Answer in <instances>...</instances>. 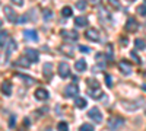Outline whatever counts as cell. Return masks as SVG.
<instances>
[{
    "label": "cell",
    "instance_id": "37",
    "mask_svg": "<svg viewBox=\"0 0 146 131\" xmlns=\"http://www.w3.org/2000/svg\"><path fill=\"white\" fill-rule=\"evenodd\" d=\"M15 125V117H10V121H9V127H13Z\"/></svg>",
    "mask_w": 146,
    "mask_h": 131
},
{
    "label": "cell",
    "instance_id": "19",
    "mask_svg": "<svg viewBox=\"0 0 146 131\" xmlns=\"http://www.w3.org/2000/svg\"><path fill=\"white\" fill-rule=\"evenodd\" d=\"M75 105L78 106L79 109H83L85 106H86V99H83V98H80V96H76V98H75Z\"/></svg>",
    "mask_w": 146,
    "mask_h": 131
},
{
    "label": "cell",
    "instance_id": "43",
    "mask_svg": "<svg viewBox=\"0 0 146 131\" xmlns=\"http://www.w3.org/2000/svg\"><path fill=\"white\" fill-rule=\"evenodd\" d=\"M129 2H135V0H129Z\"/></svg>",
    "mask_w": 146,
    "mask_h": 131
},
{
    "label": "cell",
    "instance_id": "22",
    "mask_svg": "<svg viewBox=\"0 0 146 131\" xmlns=\"http://www.w3.org/2000/svg\"><path fill=\"white\" fill-rule=\"evenodd\" d=\"M6 48H7V54H10V53H13V51L18 48V44H16L13 39H10V41H9V45H6Z\"/></svg>",
    "mask_w": 146,
    "mask_h": 131
},
{
    "label": "cell",
    "instance_id": "20",
    "mask_svg": "<svg viewBox=\"0 0 146 131\" xmlns=\"http://www.w3.org/2000/svg\"><path fill=\"white\" fill-rule=\"evenodd\" d=\"M135 47L137 50H146V41L142 38H137V39H135Z\"/></svg>",
    "mask_w": 146,
    "mask_h": 131
},
{
    "label": "cell",
    "instance_id": "25",
    "mask_svg": "<svg viewBox=\"0 0 146 131\" xmlns=\"http://www.w3.org/2000/svg\"><path fill=\"white\" fill-rule=\"evenodd\" d=\"M62 16H63V18H70V16H72V9H70L69 6H66V7L62 9Z\"/></svg>",
    "mask_w": 146,
    "mask_h": 131
},
{
    "label": "cell",
    "instance_id": "24",
    "mask_svg": "<svg viewBox=\"0 0 146 131\" xmlns=\"http://www.w3.org/2000/svg\"><path fill=\"white\" fill-rule=\"evenodd\" d=\"M88 6V2H85V0H78L76 2V9L78 10H85Z\"/></svg>",
    "mask_w": 146,
    "mask_h": 131
},
{
    "label": "cell",
    "instance_id": "13",
    "mask_svg": "<svg viewBox=\"0 0 146 131\" xmlns=\"http://www.w3.org/2000/svg\"><path fill=\"white\" fill-rule=\"evenodd\" d=\"M31 63H32V61H31L29 58L25 55V57H21V58H18L15 64H16L18 67H25V68H28V67L31 66Z\"/></svg>",
    "mask_w": 146,
    "mask_h": 131
},
{
    "label": "cell",
    "instance_id": "38",
    "mask_svg": "<svg viewBox=\"0 0 146 131\" xmlns=\"http://www.w3.org/2000/svg\"><path fill=\"white\" fill-rule=\"evenodd\" d=\"M12 2H13L15 5H18V6H22L23 5V0H12Z\"/></svg>",
    "mask_w": 146,
    "mask_h": 131
},
{
    "label": "cell",
    "instance_id": "4",
    "mask_svg": "<svg viewBox=\"0 0 146 131\" xmlns=\"http://www.w3.org/2000/svg\"><path fill=\"white\" fill-rule=\"evenodd\" d=\"M3 12H5V15H6V19L9 20V22H12V23H15V22H18L19 19H18V13L12 9L10 6H5L3 7Z\"/></svg>",
    "mask_w": 146,
    "mask_h": 131
},
{
    "label": "cell",
    "instance_id": "35",
    "mask_svg": "<svg viewBox=\"0 0 146 131\" xmlns=\"http://www.w3.org/2000/svg\"><path fill=\"white\" fill-rule=\"evenodd\" d=\"M6 37H7V32H6V31H2V48H6V45H5Z\"/></svg>",
    "mask_w": 146,
    "mask_h": 131
},
{
    "label": "cell",
    "instance_id": "9",
    "mask_svg": "<svg viewBox=\"0 0 146 131\" xmlns=\"http://www.w3.org/2000/svg\"><path fill=\"white\" fill-rule=\"evenodd\" d=\"M25 55L29 58L32 63H36V61L40 60V54H38V51L34 50V48H27V50H25Z\"/></svg>",
    "mask_w": 146,
    "mask_h": 131
},
{
    "label": "cell",
    "instance_id": "1",
    "mask_svg": "<svg viewBox=\"0 0 146 131\" xmlns=\"http://www.w3.org/2000/svg\"><path fill=\"white\" fill-rule=\"evenodd\" d=\"M78 93H79V86L76 83H69L64 88V96L66 98H76Z\"/></svg>",
    "mask_w": 146,
    "mask_h": 131
},
{
    "label": "cell",
    "instance_id": "30",
    "mask_svg": "<svg viewBox=\"0 0 146 131\" xmlns=\"http://www.w3.org/2000/svg\"><path fill=\"white\" fill-rule=\"evenodd\" d=\"M19 77L22 79V80H25L28 85H32V83H35V79H32V77H28V76H22V74H19Z\"/></svg>",
    "mask_w": 146,
    "mask_h": 131
},
{
    "label": "cell",
    "instance_id": "11",
    "mask_svg": "<svg viewBox=\"0 0 146 131\" xmlns=\"http://www.w3.org/2000/svg\"><path fill=\"white\" fill-rule=\"evenodd\" d=\"M118 68H120L121 73L126 74V76H129V74L131 73V66H130L127 61H120V63H118Z\"/></svg>",
    "mask_w": 146,
    "mask_h": 131
},
{
    "label": "cell",
    "instance_id": "31",
    "mask_svg": "<svg viewBox=\"0 0 146 131\" xmlns=\"http://www.w3.org/2000/svg\"><path fill=\"white\" fill-rule=\"evenodd\" d=\"M79 51L83 53V54H89L91 53V48H89V47H86V45H79Z\"/></svg>",
    "mask_w": 146,
    "mask_h": 131
},
{
    "label": "cell",
    "instance_id": "12",
    "mask_svg": "<svg viewBox=\"0 0 146 131\" xmlns=\"http://www.w3.org/2000/svg\"><path fill=\"white\" fill-rule=\"evenodd\" d=\"M48 92L45 90V89H42V88H40V89H36L35 90V98L38 99V101H47L48 99Z\"/></svg>",
    "mask_w": 146,
    "mask_h": 131
},
{
    "label": "cell",
    "instance_id": "23",
    "mask_svg": "<svg viewBox=\"0 0 146 131\" xmlns=\"http://www.w3.org/2000/svg\"><path fill=\"white\" fill-rule=\"evenodd\" d=\"M42 18H44L45 20H51V19H53V12H51L50 9H44V10H42Z\"/></svg>",
    "mask_w": 146,
    "mask_h": 131
},
{
    "label": "cell",
    "instance_id": "42",
    "mask_svg": "<svg viewBox=\"0 0 146 131\" xmlns=\"http://www.w3.org/2000/svg\"><path fill=\"white\" fill-rule=\"evenodd\" d=\"M142 89H143V90L146 92V85H142Z\"/></svg>",
    "mask_w": 146,
    "mask_h": 131
},
{
    "label": "cell",
    "instance_id": "5",
    "mask_svg": "<svg viewBox=\"0 0 146 131\" xmlns=\"http://www.w3.org/2000/svg\"><path fill=\"white\" fill-rule=\"evenodd\" d=\"M124 125V120L120 117H114V118H110L108 120V127L111 130H118Z\"/></svg>",
    "mask_w": 146,
    "mask_h": 131
},
{
    "label": "cell",
    "instance_id": "33",
    "mask_svg": "<svg viewBox=\"0 0 146 131\" xmlns=\"http://www.w3.org/2000/svg\"><path fill=\"white\" fill-rule=\"evenodd\" d=\"M105 83H107L108 88H113V77L107 74V76H105Z\"/></svg>",
    "mask_w": 146,
    "mask_h": 131
},
{
    "label": "cell",
    "instance_id": "18",
    "mask_svg": "<svg viewBox=\"0 0 146 131\" xmlns=\"http://www.w3.org/2000/svg\"><path fill=\"white\" fill-rule=\"evenodd\" d=\"M89 95H91V98L92 99H100V98H102V92H101V89L98 88V89H89Z\"/></svg>",
    "mask_w": 146,
    "mask_h": 131
},
{
    "label": "cell",
    "instance_id": "40",
    "mask_svg": "<svg viewBox=\"0 0 146 131\" xmlns=\"http://www.w3.org/2000/svg\"><path fill=\"white\" fill-rule=\"evenodd\" d=\"M23 125H31V121L29 120H23Z\"/></svg>",
    "mask_w": 146,
    "mask_h": 131
},
{
    "label": "cell",
    "instance_id": "21",
    "mask_svg": "<svg viewBox=\"0 0 146 131\" xmlns=\"http://www.w3.org/2000/svg\"><path fill=\"white\" fill-rule=\"evenodd\" d=\"M86 86H88L89 89H98V88H100V83L96 82L95 79H88V80H86Z\"/></svg>",
    "mask_w": 146,
    "mask_h": 131
},
{
    "label": "cell",
    "instance_id": "15",
    "mask_svg": "<svg viewBox=\"0 0 146 131\" xmlns=\"http://www.w3.org/2000/svg\"><path fill=\"white\" fill-rule=\"evenodd\" d=\"M2 92H3L5 96H10L12 95V85L9 82H3L2 83Z\"/></svg>",
    "mask_w": 146,
    "mask_h": 131
},
{
    "label": "cell",
    "instance_id": "29",
    "mask_svg": "<svg viewBox=\"0 0 146 131\" xmlns=\"http://www.w3.org/2000/svg\"><path fill=\"white\" fill-rule=\"evenodd\" d=\"M113 47L111 45H108L107 47V60H113Z\"/></svg>",
    "mask_w": 146,
    "mask_h": 131
},
{
    "label": "cell",
    "instance_id": "44",
    "mask_svg": "<svg viewBox=\"0 0 146 131\" xmlns=\"http://www.w3.org/2000/svg\"><path fill=\"white\" fill-rule=\"evenodd\" d=\"M145 2H146V0H145Z\"/></svg>",
    "mask_w": 146,
    "mask_h": 131
},
{
    "label": "cell",
    "instance_id": "10",
    "mask_svg": "<svg viewBox=\"0 0 146 131\" xmlns=\"http://www.w3.org/2000/svg\"><path fill=\"white\" fill-rule=\"evenodd\" d=\"M137 22H136V19L135 18H130V19H127V23H126V31H129V32H136L137 31Z\"/></svg>",
    "mask_w": 146,
    "mask_h": 131
},
{
    "label": "cell",
    "instance_id": "26",
    "mask_svg": "<svg viewBox=\"0 0 146 131\" xmlns=\"http://www.w3.org/2000/svg\"><path fill=\"white\" fill-rule=\"evenodd\" d=\"M80 131H94V125L92 124H89V122H85V124H82L80 125V128H79Z\"/></svg>",
    "mask_w": 146,
    "mask_h": 131
},
{
    "label": "cell",
    "instance_id": "6",
    "mask_svg": "<svg viewBox=\"0 0 146 131\" xmlns=\"http://www.w3.org/2000/svg\"><path fill=\"white\" fill-rule=\"evenodd\" d=\"M58 74L62 79H67L70 76V66L66 61H62L58 64Z\"/></svg>",
    "mask_w": 146,
    "mask_h": 131
},
{
    "label": "cell",
    "instance_id": "7",
    "mask_svg": "<svg viewBox=\"0 0 146 131\" xmlns=\"http://www.w3.org/2000/svg\"><path fill=\"white\" fill-rule=\"evenodd\" d=\"M60 35H62L63 38L72 39V41H78V38H79V35H78L76 31H69V29H62L60 31Z\"/></svg>",
    "mask_w": 146,
    "mask_h": 131
},
{
    "label": "cell",
    "instance_id": "16",
    "mask_svg": "<svg viewBox=\"0 0 146 131\" xmlns=\"http://www.w3.org/2000/svg\"><path fill=\"white\" fill-rule=\"evenodd\" d=\"M75 68H76L78 71H85V70H86V61H85L83 58H79V60H76Z\"/></svg>",
    "mask_w": 146,
    "mask_h": 131
},
{
    "label": "cell",
    "instance_id": "28",
    "mask_svg": "<svg viewBox=\"0 0 146 131\" xmlns=\"http://www.w3.org/2000/svg\"><path fill=\"white\" fill-rule=\"evenodd\" d=\"M136 12H137V13H139L140 16H146V3H145V5H140V6H137Z\"/></svg>",
    "mask_w": 146,
    "mask_h": 131
},
{
    "label": "cell",
    "instance_id": "32",
    "mask_svg": "<svg viewBox=\"0 0 146 131\" xmlns=\"http://www.w3.org/2000/svg\"><path fill=\"white\" fill-rule=\"evenodd\" d=\"M130 57H131V58H133V60H135L137 64H140V58H139V55H137L135 51H130Z\"/></svg>",
    "mask_w": 146,
    "mask_h": 131
},
{
    "label": "cell",
    "instance_id": "39",
    "mask_svg": "<svg viewBox=\"0 0 146 131\" xmlns=\"http://www.w3.org/2000/svg\"><path fill=\"white\" fill-rule=\"evenodd\" d=\"M120 42L123 44V45H127V38H121V39H120Z\"/></svg>",
    "mask_w": 146,
    "mask_h": 131
},
{
    "label": "cell",
    "instance_id": "17",
    "mask_svg": "<svg viewBox=\"0 0 146 131\" xmlns=\"http://www.w3.org/2000/svg\"><path fill=\"white\" fill-rule=\"evenodd\" d=\"M75 25L79 26V28H83V26H86L88 25V19L85 18V16H78L75 19Z\"/></svg>",
    "mask_w": 146,
    "mask_h": 131
},
{
    "label": "cell",
    "instance_id": "3",
    "mask_svg": "<svg viewBox=\"0 0 146 131\" xmlns=\"http://www.w3.org/2000/svg\"><path fill=\"white\" fill-rule=\"evenodd\" d=\"M85 37H86V39H91L94 42H100L101 41V35L95 28H89V29L85 31Z\"/></svg>",
    "mask_w": 146,
    "mask_h": 131
},
{
    "label": "cell",
    "instance_id": "8",
    "mask_svg": "<svg viewBox=\"0 0 146 131\" xmlns=\"http://www.w3.org/2000/svg\"><path fill=\"white\" fill-rule=\"evenodd\" d=\"M23 37H25L27 41H32V42L38 41V34H36V31H34V29H25L23 31Z\"/></svg>",
    "mask_w": 146,
    "mask_h": 131
},
{
    "label": "cell",
    "instance_id": "27",
    "mask_svg": "<svg viewBox=\"0 0 146 131\" xmlns=\"http://www.w3.org/2000/svg\"><path fill=\"white\" fill-rule=\"evenodd\" d=\"M108 3H110V6H111L113 9H115V10L121 9V5H120L118 0H108Z\"/></svg>",
    "mask_w": 146,
    "mask_h": 131
},
{
    "label": "cell",
    "instance_id": "14",
    "mask_svg": "<svg viewBox=\"0 0 146 131\" xmlns=\"http://www.w3.org/2000/svg\"><path fill=\"white\" fill-rule=\"evenodd\" d=\"M42 70H44V76H45L47 79H50V77L53 76V64L45 63V64L42 66Z\"/></svg>",
    "mask_w": 146,
    "mask_h": 131
},
{
    "label": "cell",
    "instance_id": "41",
    "mask_svg": "<svg viewBox=\"0 0 146 131\" xmlns=\"http://www.w3.org/2000/svg\"><path fill=\"white\" fill-rule=\"evenodd\" d=\"M101 2V0H91V3H94V5H98Z\"/></svg>",
    "mask_w": 146,
    "mask_h": 131
},
{
    "label": "cell",
    "instance_id": "36",
    "mask_svg": "<svg viewBox=\"0 0 146 131\" xmlns=\"http://www.w3.org/2000/svg\"><path fill=\"white\" fill-rule=\"evenodd\" d=\"M62 51H63V53H66L67 55H72V54H73V53L70 51V47H63V48H62Z\"/></svg>",
    "mask_w": 146,
    "mask_h": 131
},
{
    "label": "cell",
    "instance_id": "34",
    "mask_svg": "<svg viewBox=\"0 0 146 131\" xmlns=\"http://www.w3.org/2000/svg\"><path fill=\"white\" fill-rule=\"evenodd\" d=\"M57 128H58V130H67V128H69V125H67V122H64V121H62V122H58V125H57Z\"/></svg>",
    "mask_w": 146,
    "mask_h": 131
},
{
    "label": "cell",
    "instance_id": "2",
    "mask_svg": "<svg viewBox=\"0 0 146 131\" xmlns=\"http://www.w3.org/2000/svg\"><path fill=\"white\" fill-rule=\"evenodd\" d=\"M88 117L91 118L94 122H98V124H100V122L102 121V114H101L100 108H96V106H94V108H91V109L88 111Z\"/></svg>",
    "mask_w": 146,
    "mask_h": 131
}]
</instances>
